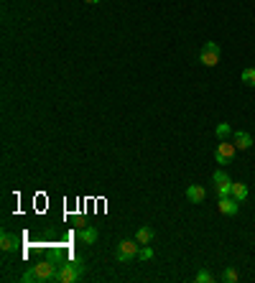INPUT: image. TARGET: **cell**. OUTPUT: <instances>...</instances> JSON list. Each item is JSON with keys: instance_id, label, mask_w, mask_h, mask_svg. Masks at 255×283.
<instances>
[{"instance_id": "cell-1", "label": "cell", "mask_w": 255, "mask_h": 283, "mask_svg": "<svg viewBox=\"0 0 255 283\" xmlns=\"http://www.w3.org/2000/svg\"><path fill=\"white\" fill-rule=\"evenodd\" d=\"M56 271H59V263H56V260H44V263H38V266H33L31 271H26V273H23V281H26V283H31V281H54Z\"/></svg>"}, {"instance_id": "cell-2", "label": "cell", "mask_w": 255, "mask_h": 283, "mask_svg": "<svg viewBox=\"0 0 255 283\" xmlns=\"http://www.w3.org/2000/svg\"><path fill=\"white\" fill-rule=\"evenodd\" d=\"M79 276H82V263H79V260H72V263L59 266L54 281H59V283H74Z\"/></svg>"}, {"instance_id": "cell-3", "label": "cell", "mask_w": 255, "mask_h": 283, "mask_svg": "<svg viewBox=\"0 0 255 283\" xmlns=\"http://www.w3.org/2000/svg\"><path fill=\"white\" fill-rule=\"evenodd\" d=\"M199 61L204 64V67H217V64H220V46H217L215 41H207L204 43V49L199 54Z\"/></svg>"}, {"instance_id": "cell-4", "label": "cell", "mask_w": 255, "mask_h": 283, "mask_svg": "<svg viewBox=\"0 0 255 283\" xmlns=\"http://www.w3.org/2000/svg\"><path fill=\"white\" fill-rule=\"evenodd\" d=\"M138 250H140V243H138V240H125V243H120V245H118L115 255H118L120 263H128L130 258H135V255H138Z\"/></svg>"}, {"instance_id": "cell-5", "label": "cell", "mask_w": 255, "mask_h": 283, "mask_svg": "<svg viewBox=\"0 0 255 283\" xmlns=\"http://www.w3.org/2000/svg\"><path fill=\"white\" fill-rule=\"evenodd\" d=\"M235 143H227V141H220V145H217V150H215V158H217V163H230L232 161V156H235Z\"/></svg>"}, {"instance_id": "cell-6", "label": "cell", "mask_w": 255, "mask_h": 283, "mask_svg": "<svg viewBox=\"0 0 255 283\" xmlns=\"http://www.w3.org/2000/svg\"><path fill=\"white\" fill-rule=\"evenodd\" d=\"M212 181H215L217 186V194L220 197H230V189H232V181L225 171H215V176H212Z\"/></svg>"}, {"instance_id": "cell-7", "label": "cell", "mask_w": 255, "mask_h": 283, "mask_svg": "<svg viewBox=\"0 0 255 283\" xmlns=\"http://www.w3.org/2000/svg\"><path fill=\"white\" fill-rule=\"evenodd\" d=\"M238 199L235 197H220V212L222 214H227V217H232V214H238Z\"/></svg>"}, {"instance_id": "cell-8", "label": "cell", "mask_w": 255, "mask_h": 283, "mask_svg": "<svg viewBox=\"0 0 255 283\" xmlns=\"http://www.w3.org/2000/svg\"><path fill=\"white\" fill-rule=\"evenodd\" d=\"M232 141H235V145H238L240 150H248V148L253 145V136L245 133V130H238V133L232 136Z\"/></svg>"}, {"instance_id": "cell-9", "label": "cell", "mask_w": 255, "mask_h": 283, "mask_svg": "<svg viewBox=\"0 0 255 283\" xmlns=\"http://www.w3.org/2000/svg\"><path fill=\"white\" fill-rule=\"evenodd\" d=\"M204 197H207V191H204L202 186H197V184H191V186L186 189V199H189V202H194V204H199Z\"/></svg>"}, {"instance_id": "cell-10", "label": "cell", "mask_w": 255, "mask_h": 283, "mask_svg": "<svg viewBox=\"0 0 255 283\" xmlns=\"http://www.w3.org/2000/svg\"><path fill=\"white\" fill-rule=\"evenodd\" d=\"M230 197H235L238 202H243L248 197V186L243 181H232V189H230Z\"/></svg>"}, {"instance_id": "cell-11", "label": "cell", "mask_w": 255, "mask_h": 283, "mask_svg": "<svg viewBox=\"0 0 255 283\" xmlns=\"http://www.w3.org/2000/svg\"><path fill=\"white\" fill-rule=\"evenodd\" d=\"M77 237H79L82 243L92 245V243H97V230H95V227H84V230H79V232H77Z\"/></svg>"}, {"instance_id": "cell-12", "label": "cell", "mask_w": 255, "mask_h": 283, "mask_svg": "<svg viewBox=\"0 0 255 283\" xmlns=\"http://www.w3.org/2000/svg\"><path fill=\"white\" fill-rule=\"evenodd\" d=\"M135 240H138L140 245H148V243L153 240V230H151V227H140L138 235H135Z\"/></svg>"}, {"instance_id": "cell-13", "label": "cell", "mask_w": 255, "mask_h": 283, "mask_svg": "<svg viewBox=\"0 0 255 283\" xmlns=\"http://www.w3.org/2000/svg\"><path fill=\"white\" fill-rule=\"evenodd\" d=\"M0 248H3L5 253L15 250V237H13V235H8V232H3V237H0Z\"/></svg>"}, {"instance_id": "cell-14", "label": "cell", "mask_w": 255, "mask_h": 283, "mask_svg": "<svg viewBox=\"0 0 255 283\" xmlns=\"http://www.w3.org/2000/svg\"><path fill=\"white\" fill-rule=\"evenodd\" d=\"M230 133H232V128H230L227 123H220V125L215 128V136H217L220 141H227V138H230Z\"/></svg>"}, {"instance_id": "cell-15", "label": "cell", "mask_w": 255, "mask_h": 283, "mask_svg": "<svg viewBox=\"0 0 255 283\" xmlns=\"http://www.w3.org/2000/svg\"><path fill=\"white\" fill-rule=\"evenodd\" d=\"M243 82H245L248 87H255V69H245V72H243Z\"/></svg>"}, {"instance_id": "cell-16", "label": "cell", "mask_w": 255, "mask_h": 283, "mask_svg": "<svg viewBox=\"0 0 255 283\" xmlns=\"http://www.w3.org/2000/svg\"><path fill=\"white\" fill-rule=\"evenodd\" d=\"M138 258H140V260H151V258H153V250L148 248V245H140V250H138Z\"/></svg>"}, {"instance_id": "cell-17", "label": "cell", "mask_w": 255, "mask_h": 283, "mask_svg": "<svg viewBox=\"0 0 255 283\" xmlns=\"http://www.w3.org/2000/svg\"><path fill=\"white\" fill-rule=\"evenodd\" d=\"M194 281H197V283H212V281H215V278H212V276H209L207 271H199Z\"/></svg>"}, {"instance_id": "cell-18", "label": "cell", "mask_w": 255, "mask_h": 283, "mask_svg": "<svg viewBox=\"0 0 255 283\" xmlns=\"http://www.w3.org/2000/svg\"><path fill=\"white\" fill-rule=\"evenodd\" d=\"M222 278H225L227 283H235V281H238V273H235V271H232V268H227V271L222 273Z\"/></svg>"}, {"instance_id": "cell-19", "label": "cell", "mask_w": 255, "mask_h": 283, "mask_svg": "<svg viewBox=\"0 0 255 283\" xmlns=\"http://www.w3.org/2000/svg\"><path fill=\"white\" fill-rule=\"evenodd\" d=\"M84 3H100V0H84Z\"/></svg>"}]
</instances>
